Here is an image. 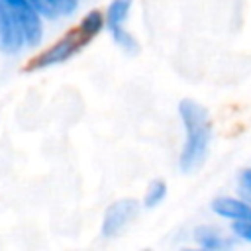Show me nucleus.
Returning <instances> with one entry per match:
<instances>
[{
  "label": "nucleus",
  "mask_w": 251,
  "mask_h": 251,
  "mask_svg": "<svg viewBox=\"0 0 251 251\" xmlns=\"http://www.w3.org/2000/svg\"><path fill=\"white\" fill-rule=\"evenodd\" d=\"M24 43V37L16 25V22L12 20L10 12L6 10L4 2L0 0V51L4 53H16L20 51Z\"/></svg>",
  "instance_id": "nucleus-5"
},
{
  "label": "nucleus",
  "mask_w": 251,
  "mask_h": 251,
  "mask_svg": "<svg viewBox=\"0 0 251 251\" xmlns=\"http://www.w3.org/2000/svg\"><path fill=\"white\" fill-rule=\"evenodd\" d=\"M139 212V204L137 200L133 198H124V200H118L114 202L106 214H104V220H102V233L106 237H112L116 235L118 231H122L133 218L135 214Z\"/></svg>",
  "instance_id": "nucleus-4"
},
{
  "label": "nucleus",
  "mask_w": 251,
  "mask_h": 251,
  "mask_svg": "<svg viewBox=\"0 0 251 251\" xmlns=\"http://www.w3.org/2000/svg\"><path fill=\"white\" fill-rule=\"evenodd\" d=\"M90 41V37L78 27H75L73 31H69L63 39H59L57 43H53L49 49H45L41 55H37L31 65L27 67V71H33V69H43V67H49V65H57V63H63L67 59H71L75 53H78L82 49V45H86Z\"/></svg>",
  "instance_id": "nucleus-2"
},
{
  "label": "nucleus",
  "mask_w": 251,
  "mask_h": 251,
  "mask_svg": "<svg viewBox=\"0 0 251 251\" xmlns=\"http://www.w3.org/2000/svg\"><path fill=\"white\" fill-rule=\"evenodd\" d=\"M80 25V29L92 39L94 35H98V31L102 29V25H104V20H102V14L98 12V10H92V12H88L86 16H84V20L78 24Z\"/></svg>",
  "instance_id": "nucleus-10"
},
{
  "label": "nucleus",
  "mask_w": 251,
  "mask_h": 251,
  "mask_svg": "<svg viewBox=\"0 0 251 251\" xmlns=\"http://www.w3.org/2000/svg\"><path fill=\"white\" fill-rule=\"evenodd\" d=\"M178 114L184 126V145L180 151V171L182 173H192L196 171L206 155H208V145H210V118L206 108H202L194 100H182L178 106Z\"/></svg>",
  "instance_id": "nucleus-1"
},
{
  "label": "nucleus",
  "mask_w": 251,
  "mask_h": 251,
  "mask_svg": "<svg viewBox=\"0 0 251 251\" xmlns=\"http://www.w3.org/2000/svg\"><path fill=\"white\" fill-rule=\"evenodd\" d=\"M165 194H167V184H165L163 180H153V182L147 186V190H145L143 204H145L147 208H153V206L161 204V200L165 198Z\"/></svg>",
  "instance_id": "nucleus-9"
},
{
  "label": "nucleus",
  "mask_w": 251,
  "mask_h": 251,
  "mask_svg": "<svg viewBox=\"0 0 251 251\" xmlns=\"http://www.w3.org/2000/svg\"><path fill=\"white\" fill-rule=\"evenodd\" d=\"M233 233L245 241H251V222H233Z\"/></svg>",
  "instance_id": "nucleus-12"
},
{
  "label": "nucleus",
  "mask_w": 251,
  "mask_h": 251,
  "mask_svg": "<svg viewBox=\"0 0 251 251\" xmlns=\"http://www.w3.org/2000/svg\"><path fill=\"white\" fill-rule=\"evenodd\" d=\"M249 198H251V196H249Z\"/></svg>",
  "instance_id": "nucleus-15"
},
{
  "label": "nucleus",
  "mask_w": 251,
  "mask_h": 251,
  "mask_svg": "<svg viewBox=\"0 0 251 251\" xmlns=\"http://www.w3.org/2000/svg\"><path fill=\"white\" fill-rule=\"evenodd\" d=\"M29 2L33 4V8H35L39 14L47 16V18H55V16L59 14L57 0H29Z\"/></svg>",
  "instance_id": "nucleus-11"
},
{
  "label": "nucleus",
  "mask_w": 251,
  "mask_h": 251,
  "mask_svg": "<svg viewBox=\"0 0 251 251\" xmlns=\"http://www.w3.org/2000/svg\"><path fill=\"white\" fill-rule=\"evenodd\" d=\"M194 239L204 249H224V247H229L231 245V241L220 229H216L212 226H200V227H196Z\"/></svg>",
  "instance_id": "nucleus-7"
},
{
  "label": "nucleus",
  "mask_w": 251,
  "mask_h": 251,
  "mask_svg": "<svg viewBox=\"0 0 251 251\" xmlns=\"http://www.w3.org/2000/svg\"><path fill=\"white\" fill-rule=\"evenodd\" d=\"M80 0H57V8H59V14H73L76 10Z\"/></svg>",
  "instance_id": "nucleus-13"
},
{
  "label": "nucleus",
  "mask_w": 251,
  "mask_h": 251,
  "mask_svg": "<svg viewBox=\"0 0 251 251\" xmlns=\"http://www.w3.org/2000/svg\"><path fill=\"white\" fill-rule=\"evenodd\" d=\"M6 10L10 12L12 20L16 22L24 43L27 45H37L41 41V20L39 12L33 8L29 0H2Z\"/></svg>",
  "instance_id": "nucleus-3"
},
{
  "label": "nucleus",
  "mask_w": 251,
  "mask_h": 251,
  "mask_svg": "<svg viewBox=\"0 0 251 251\" xmlns=\"http://www.w3.org/2000/svg\"><path fill=\"white\" fill-rule=\"evenodd\" d=\"M129 8H131V0H112V4L108 6V12H106V24L112 33L124 27Z\"/></svg>",
  "instance_id": "nucleus-8"
},
{
  "label": "nucleus",
  "mask_w": 251,
  "mask_h": 251,
  "mask_svg": "<svg viewBox=\"0 0 251 251\" xmlns=\"http://www.w3.org/2000/svg\"><path fill=\"white\" fill-rule=\"evenodd\" d=\"M212 210L218 216L233 222H251V204L237 198H229V196L216 198L212 202Z\"/></svg>",
  "instance_id": "nucleus-6"
},
{
  "label": "nucleus",
  "mask_w": 251,
  "mask_h": 251,
  "mask_svg": "<svg viewBox=\"0 0 251 251\" xmlns=\"http://www.w3.org/2000/svg\"><path fill=\"white\" fill-rule=\"evenodd\" d=\"M241 184H243L245 192H247V194L251 196V169L243 171V175H241Z\"/></svg>",
  "instance_id": "nucleus-14"
}]
</instances>
